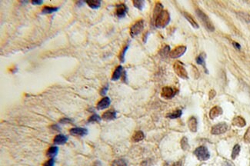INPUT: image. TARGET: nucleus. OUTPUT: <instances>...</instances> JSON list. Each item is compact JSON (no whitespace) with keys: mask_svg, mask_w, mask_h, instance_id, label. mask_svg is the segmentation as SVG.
<instances>
[{"mask_svg":"<svg viewBox=\"0 0 250 166\" xmlns=\"http://www.w3.org/2000/svg\"><path fill=\"white\" fill-rule=\"evenodd\" d=\"M170 22V15L166 10H162L155 20V25L157 28H164Z\"/></svg>","mask_w":250,"mask_h":166,"instance_id":"obj_1","label":"nucleus"},{"mask_svg":"<svg viewBox=\"0 0 250 166\" xmlns=\"http://www.w3.org/2000/svg\"><path fill=\"white\" fill-rule=\"evenodd\" d=\"M195 12H196V14L197 15H198L199 18V19L201 20L202 22L204 24L205 27H206L208 30L210 31V32H213V31L215 30V27H214L213 24H212V22H211V20L209 19V17L207 16V15H206L203 11H201L199 9H197L196 10H195Z\"/></svg>","mask_w":250,"mask_h":166,"instance_id":"obj_2","label":"nucleus"},{"mask_svg":"<svg viewBox=\"0 0 250 166\" xmlns=\"http://www.w3.org/2000/svg\"><path fill=\"white\" fill-rule=\"evenodd\" d=\"M194 155L199 161H206L209 159L210 155L207 148L205 146H199L194 151Z\"/></svg>","mask_w":250,"mask_h":166,"instance_id":"obj_3","label":"nucleus"},{"mask_svg":"<svg viewBox=\"0 0 250 166\" xmlns=\"http://www.w3.org/2000/svg\"><path fill=\"white\" fill-rule=\"evenodd\" d=\"M173 68L174 71H175V72L178 77L183 79H188V78H189L188 72L186 69H185V66L182 63H180V62H176L174 64Z\"/></svg>","mask_w":250,"mask_h":166,"instance_id":"obj_4","label":"nucleus"},{"mask_svg":"<svg viewBox=\"0 0 250 166\" xmlns=\"http://www.w3.org/2000/svg\"><path fill=\"white\" fill-rule=\"evenodd\" d=\"M144 28V22L143 20H139V21L136 22V23L133 25L130 28V35L131 36L135 37L137 35H139L142 30H143Z\"/></svg>","mask_w":250,"mask_h":166,"instance_id":"obj_5","label":"nucleus"},{"mask_svg":"<svg viewBox=\"0 0 250 166\" xmlns=\"http://www.w3.org/2000/svg\"><path fill=\"white\" fill-rule=\"evenodd\" d=\"M227 130H228L227 124H226L225 122H223V123L217 124L215 126L212 127V130H211V133H212V135H221L226 132Z\"/></svg>","mask_w":250,"mask_h":166,"instance_id":"obj_6","label":"nucleus"},{"mask_svg":"<svg viewBox=\"0 0 250 166\" xmlns=\"http://www.w3.org/2000/svg\"><path fill=\"white\" fill-rule=\"evenodd\" d=\"M186 47L184 46H180L178 47L175 48L173 50H172L169 53V56L172 59H177L181 57L183 54L186 52Z\"/></svg>","mask_w":250,"mask_h":166,"instance_id":"obj_7","label":"nucleus"},{"mask_svg":"<svg viewBox=\"0 0 250 166\" xmlns=\"http://www.w3.org/2000/svg\"><path fill=\"white\" fill-rule=\"evenodd\" d=\"M175 94H176V91L175 90H174L171 87L166 86L162 88L161 95H162V98H164L166 99H171L175 95Z\"/></svg>","mask_w":250,"mask_h":166,"instance_id":"obj_8","label":"nucleus"},{"mask_svg":"<svg viewBox=\"0 0 250 166\" xmlns=\"http://www.w3.org/2000/svg\"><path fill=\"white\" fill-rule=\"evenodd\" d=\"M128 11V9H127L126 6L123 3H121V4H119L116 6V15H117L119 18H122L123 17L125 16L126 15V12Z\"/></svg>","mask_w":250,"mask_h":166,"instance_id":"obj_9","label":"nucleus"},{"mask_svg":"<svg viewBox=\"0 0 250 166\" xmlns=\"http://www.w3.org/2000/svg\"><path fill=\"white\" fill-rule=\"evenodd\" d=\"M69 133L74 136H85L88 134V130L84 128H71Z\"/></svg>","mask_w":250,"mask_h":166,"instance_id":"obj_10","label":"nucleus"},{"mask_svg":"<svg viewBox=\"0 0 250 166\" xmlns=\"http://www.w3.org/2000/svg\"><path fill=\"white\" fill-rule=\"evenodd\" d=\"M111 101L109 97H104L103 99H101L97 104V109L98 110H103L105 108H107L110 105Z\"/></svg>","mask_w":250,"mask_h":166,"instance_id":"obj_11","label":"nucleus"},{"mask_svg":"<svg viewBox=\"0 0 250 166\" xmlns=\"http://www.w3.org/2000/svg\"><path fill=\"white\" fill-rule=\"evenodd\" d=\"M197 125H198V122H197L196 118L194 116L189 118V121H188V126H189V130L192 132H195L197 131Z\"/></svg>","mask_w":250,"mask_h":166,"instance_id":"obj_12","label":"nucleus"},{"mask_svg":"<svg viewBox=\"0 0 250 166\" xmlns=\"http://www.w3.org/2000/svg\"><path fill=\"white\" fill-rule=\"evenodd\" d=\"M222 114H223V109L221 108V107L215 106L209 111V117H210L211 119H214L215 118L218 117Z\"/></svg>","mask_w":250,"mask_h":166,"instance_id":"obj_13","label":"nucleus"},{"mask_svg":"<svg viewBox=\"0 0 250 166\" xmlns=\"http://www.w3.org/2000/svg\"><path fill=\"white\" fill-rule=\"evenodd\" d=\"M102 118L105 121L113 120L116 118V111L114 110H109L102 114Z\"/></svg>","mask_w":250,"mask_h":166,"instance_id":"obj_14","label":"nucleus"},{"mask_svg":"<svg viewBox=\"0 0 250 166\" xmlns=\"http://www.w3.org/2000/svg\"><path fill=\"white\" fill-rule=\"evenodd\" d=\"M122 73H123V68H122V66H118L116 69V70L114 71V72H113V76H112V80L113 81H117L118 79H119L121 78V76L122 75Z\"/></svg>","mask_w":250,"mask_h":166,"instance_id":"obj_15","label":"nucleus"},{"mask_svg":"<svg viewBox=\"0 0 250 166\" xmlns=\"http://www.w3.org/2000/svg\"><path fill=\"white\" fill-rule=\"evenodd\" d=\"M68 141V138L66 136H65L64 135H57L56 136L54 139L53 142L54 143L56 144V145H64L65 143H66V142Z\"/></svg>","mask_w":250,"mask_h":166,"instance_id":"obj_16","label":"nucleus"},{"mask_svg":"<svg viewBox=\"0 0 250 166\" xmlns=\"http://www.w3.org/2000/svg\"><path fill=\"white\" fill-rule=\"evenodd\" d=\"M232 125L238 127H244L246 125V121L241 116H237L235 117L232 120Z\"/></svg>","mask_w":250,"mask_h":166,"instance_id":"obj_17","label":"nucleus"},{"mask_svg":"<svg viewBox=\"0 0 250 166\" xmlns=\"http://www.w3.org/2000/svg\"><path fill=\"white\" fill-rule=\"evenodd\" d=\"M59 152V148L57 146H52L49 148V150L47 151V153H46V156L48 157L51 158V159H54L55 156H57Z\"/></svg>","mask_w":250,"mask_h":166,"instance_id":"obj_18","label":"nucleus"},{"mask_svg":"<svg viewBox=\"0 0 250 166\" xmlns=\"http://www.w3.org/2000/svg\"><path fill=\"white\" fill-rule=\"evenodd\" d=\"M59 9V7L55 6H44L43 9H42V13L43 14H51L53 12H57Z\"/></svg>","mask_w":250,"mask_h":166,"instance_id":"obj_19","label":"nucleus"},{"mask_svg":"<svg viewBox=\"0 0 250 166\" xmlns=\"http://www.w3.org/2000/svg\"><path fill=\"white\" fill-rule=\"evenodd\" d=\"M183 15H184L185 18H186V19H187L188 21H189V22L190 23V24L192 25V26H193L194 28H195V29H198L199 25L197 24V22L195 21V19H194V18H192V15H190L189 14H188L187 12H183Z\"/></svg>","mask_w":250,"mask_h":166,"instance_id":"obj_20","label":"nucleus"},{"mask_svg":"<svg viewBox=\"0 0 250 166\" xmlns=\"http://www.w3.org/2000/svg\"><path fill=\"white\" fill-rule=\"evenodd\" d=\"M144 137H145V136H144V133L142 131H137L133 135V139H133V141L134 142H139L140 141H142L144 139Z\"/></svg>","mask_w":250,"mask_h":166,"instance_id":"obj_21","label":"nucleus"},{"mask_svg":"<svg viewBox=\"0 0 250 166\" xmlns=\"http://www.w3.org/2000/svg\"><path fill=\"white\" fill-rule=\"evenodd\" d=\"M182 114V112L181 110H179V109L175 110V111H173L172 112L168 113V114L166 115V117L169 118V119H178V118L181 117Z\"/></svg>","mask_w":250,"mask_h":166,"instance_id":"obj_22","label":"nucleus"},{"mask_svg":"<svg viewBox=\"0 0 250 166\" xmlns=\"http://www.w3.org/2000/svg\"><path fill=\"white\" fill-rule=\"evenodd\" d=\"M205 59H206V55L205 54H201V55H199L196 58V63H198L199 65H201V66H203L204 67L205 70H206V73H208V71L206 70V62H205Z\"/></svg>","mask_w":250,"mask_h":166,"instance_id":"obj_23","label":"nucleus"},{"mask_svg":"<svg viewBox=\"0 0 250 166\" xmlns=\"http://www.w3.org/2000/svg\"><path fill=\"white\" fill-rule=\"evenodd\" d=\"M86 4L89 6L90 8L93 9H99L101 6V1H98V0H90V1H87Z\"/></svg>","mask_w":250,"mask_h":166,"instance_id":"obj_24","label":"nucleus"},{"mask_svg":"<svg viewBox=\"0 0 250 166\" xmlns=\"http://www.w3.org/2000/svg\"><path fill=\"white\" fill-rule=\"evenodd\" d=\"M240 152V146L239 145H236L234 146L233 149H232V159H235L237 156H239Z\"/></svg>","mask_w":250,"mask_h":166,"instance_id":"obj_25","label":"nucleus"},{"mask_svg":"<svg viewBox=\"0 0 250 166\" xmlns=\"http://www.w3.org/2000/svg\"><path fill=\"white\" fill-rule=\"evenodd\" d=\"M133 5L136 8L142 10L144 7V5H145V2L142 1V0H135V1H133Z\"/></svg>","mask_w":250,"mask_h":166,"instance_id":"obj_26","label":"nucleus"},{"mask_svg":"<svg viewBox=\"0 0 250 166\" xmlns=\"http://www.w3.org/2000/svg\"><path fill=\"white\" fill-rule=\"evenodd\" d=\"M181 146H182V148L183 150H187L188 148H189V142H188V139L186 137L182 138V139Z\"/></svg>","mask_w":250,"mask_h":166,"instance_id":"obj_27","label":"nucleus"},{"mask_svg":"<svg viewBox=\"0 0 250 166\" xmlns=\"http://www.w3.org/2000/svg\"><path fill=\"white\" fill-rule=\"evenodd\" d=\"M239 15L243 18V20L246 22H250V15L248 13H246V12H239Z\"/></svg>","mask_w":250,"mask_h":166,"instance_id":"obj_28","label":"nucleus"},{"mask_svg":"<svg viewBox=\"0 0 250 166\" xmlns=\"http://www.w3.org/2000/svg\"><path fill=\"white\" fill-rule=\"evenodd\" d=\"M88 122H99L101 121V117L98 115L94 114L88 119Z\"/></svg>","mask_w":250,"mask_h":166,"instance_id":"obj_29","label":"nucleus"},{"mask_svg":"<svg viewBox=\"0 0 250 166\" xmlns=\"http://www.w3.org/2000/svg\"><path fill=\"white\" fill-rule=\"evenodd\" d=\"M169 53H170V47H169V46H165V47L160 51V55H162V56H166V55H169Z\"/></svg>","mask_w":250,"mask_h":166,"instance_id":"obj_30","label":"nucleus"},{"mask_svg":"<svg viewBox=\"0 0 250 166\" xmlns=\"http://www.w3.org/2000/svg\"><path fill=\"white\" fill-rule=\"evenodd\" d=\"M113 166H127L126 162L123 159H118L113 163Z\"/></svg>","mask_w":250,"mask_h":166,"instance_id":"obj_31","label":"nucleus"},{"mask_svg":"<svg viewBox=\"0 0 250 166\" xmlns=\"http://www.w3.org/2000/svg\"><path fill=\"white\" fill-rule=\"evenodd\" d=\"M129 49V46H126L123 49H122V52H121L120 55H119V59H120V61L122 62V63H124V62H125V52H126L127 49Z\"/></svg>","mask_w":250,"mask_h":166,"instance_id":"obj_32","label":"nucleus"},{"mask_svg":"<svg viewBox=\"0 0 250 166\" xmlns=\"http://www.w3.org/2000/svg\"><path fill=\"white\" fill-rule=\"evenodd\" d=\"M244 141L246 142H247V143H250V126L249 127V128L247 129L246 132L245 133Z\"/></svg>","mask_w":250,"mask_h":166,"instance_id":"obj_33","label":"nucleus"},{"mask_svg":"<svg viewBox=\"0 0 250 166\" xmlns=\"http://www.w3.org/2000/svg\"><path fill=\"white\" fill-rule=\"evenodd\" d=\"M72 122V119H69V118H64V119H62L59 122L62 124H69Z\"/></svg>","mask_w":250,"mask_h":166,"instance_id":"obj_34","label":"nucleus"},{"mask_svg":"<svg viewBox=\"0 0 250 166\" xmlns=\"http://www.w3.org/2000/svg\"><path fill=\"white\" fill-rule=\"evenodd\" d=\"M54 164H55V160H54V159H50L49 161H47V162L44 164L43 166H54Z\"/></svg>","mask_w":250,"mask_h":166,"instance_id":"obj_35","label":"nucleus"},{"mask_svg":"<svg viewBox=\"0 0 250 166\" xmlns=\"http://www.w3.org/2000/svg\"><path fill=\"white\" fill-rule=\"evenodd\" d=\"M108 88H109L108 85H106L105 87H103V88H102V91H101L100 94L102 95H105L106 94L107 91H108Z\"/></svg>","mask_w":250,"mask_h":166,"instance_id":"obj_36","label":"nucleus"},{"mask_svg":"<svg viewBox=\"0 0 250 166\" xmlns=\"http://www.w3.org/2000/svg\"><path fill=\"white\" fill-rule=\"evenodd\" d=\"M215 95V91H214V90H211L210 92H209V99H212Z\"/></svg>","mask_w":250,"mask_h":166,"instance_id":"obj_37","label":"nucleus"},{"mask_svg":"<svg viewBox=\"0 0 250 166\" xmlns=\"http://www.w3.org/2000/svg\"><path fill=\"white\" fill-rule=\"evenodd\" d=\"M232 45H233L234 47H235L236 49H240V48H241L240 45L239 44V43H236V42H233V43H232Z\"/></svg>","mask_w":250,"mask_h":166,"instance_id":"obj_38","label":"nucleus"},{"mask_svg":"<svg viewBox=\"0 0 250 166\" xmlns=\"http://www.w3.org/2000/svg\"><path fill=\"white\" fill-rule=\"evenodd\" d=\"M43 3V1H32V5H41Z\"/></svg>","mask_w":250,"mask_h":166,"instance_id":"obj_39","label":"nucleus"},{"mask_svg":"<svg viewBox=\"0 0 250 166\" xmlns=\"http://www.w3.org/2000/svg\"><path fill=\"white\" fill-rule=\"evenodd\" d=\"M172 166H182V162H177L173 164Z\"/></svg>","mask_w":250,"mask_h":166,"instance_id":"obj_40","label":"nucleus"},{"mask_svg":"<svg viewBox=\"0 0 250 166\" xmlns=\"http://www.w3.org/2000/svg\"><path fill=\"white\" fill-rule=\"evenodd\" d=\"M226 166H232L229 162H226Z\"/></svg>","mask_w":250,"mask_h":166,"instance_id":"obj_41","label":"nucleus"}]
</instances>
